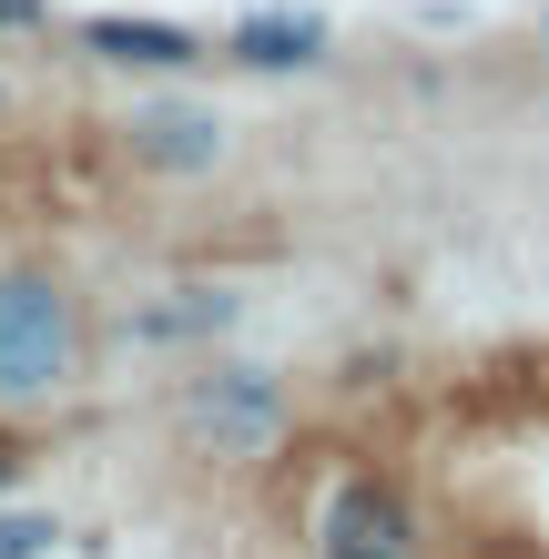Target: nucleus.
Listing matches in <instances>:
<instances>
[{"instance_id":"obj_1","label":"nucleus","mask_w":549,"mask_h":559,"mask_svg":"<svg viewBox=\"0 0 549 559\" xmlns=\"http://www.w3.org/2000/svg\"><path fill=\"white\" fill-rule=\"evenodd\" d=\"M82 377V306L51 275H0V407H41Z\"/></svg>"},{"instance_id":"obj_2","label":"nucleus","mask_w":549,"mask_h":559,"mask_svg":"<svg viewBox=\"0 0 549 559\" xmlns=\"http://www.w3.org/2000/svg\"><path fill=\"white\" fill-rule=\"evenodd\" d=\"M315 559H417V509L386 478H336L315 509Z\"/></svg>"},{"instance_id":"obj_3","label":"nucleus","mask_w":549,"mask_h":559,"mask_svg":"<svg viewBox=\"0 0 549 559\" xmlns=\"http://www.w3.org/2000/svg\"><path fill=\"white\" fill-rule=\"evenodd\" d=\"M82 51L112 61V72H193V61H204V41H193L183 21H153V11H92Z\"/></svg>"},{"instance_id":"obj_4","label":"nucleus","mask_w":549,"mask_h":559,"mask_svg":"<svg viewBox=\"0 0 549 559\" xmlns=\"http://www.w3.org/2000/svg\"><path fill=\"white\" fill-rule=\"evenodd\" d=\"M183 417L214 427V438H275V427H285V386L265 367H214V377H193Z\"/></svg>"},{"instance_id":"obj_5","label":"nucleus","mask_w":549,"mask_h":559,"mask_svg":"<svg viewBox=\"0 0 549 559\" xmlns=\"http://www.w3.org/2000/svg\"><path fill=\"white\" fill-rule=\"evenodd\" d=\"M133 163H143V174H214V163H224V112H204V103L133 112Z\"/></svg>"},{"instance_id":"obj_6","label":"nucleus","mask_w":549,"mask_h":559,"mask_svg":"<svg viewBox=\"0 0 549 559\" xmlns=\"http://www.w3.org/2000/svg\"><path fill=\"white\" fill-rule=\"evenodd\" d=\"M326 41H336V31L315 21V11H244L235 31H224V51H235L244 72H315Z\"/></svg>"},{"instance_id":"obj_7","label":"nucleus","mask_w":549,"mask_h":559,"mask_svg":"<svg viewBox=\"0 0 549 559\" xmlns=\"http://www.w3.org/2000/svg\"><path fill=\"white\" fill-rule=\"evenodd\" d=\"M51 539H61L51 509H0V559H51Z\"/></svg>"},{"instance_id":"obj_8","label":"nucleus","mask_w":549,"mask_h":559,"mask_svg":"<svg viewBox=\"0 0 549 559\" xmlns=\"http://www.w3.org/2000/svg\"><path fill=\"white\" fill-rule=\"evenodd\" d=\"M193 325H224V295H193V306H164V316H143V336H193Z\"/></svg>"},{"instance_id":"obj_9","label":"nucleus","mask_w":549,"mask_h":559,"mask_svg":"<svg viewBox=\"0 0 549 559\" xmlns=\"http://www.w3.org/2000/svg\"><path fill=\"white\" fill-rule=\"evenodd\" d=\"M51 21V0H0V41H11V31H41Z\"/></svg>"},{"instance_id":"obj_10","label":"nucleus","mask_w":549,"mask_h":559,"mask_svg":"<svg viewBox=\"0 0 549 559\" xmlns=\"http://www.w3.org/2000/svg\"><path fill=\"white\" fill-rule=\"evenodd\" d=\"M11 478H21V448H11V438H0V488H11Z\"/></svg>"}]
</instances>
